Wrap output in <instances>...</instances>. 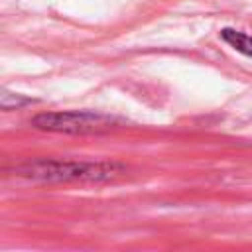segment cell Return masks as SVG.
Returning a JSON list of instances; mask_svg holds the SVG:
<instances>
[{
  "instance_id": "cell-1",
  "label": "cell",
  "mask_w": 252,
  "mask_h": 252,
  "mask_svg": "<svg viewBox=\"0 0 252 252\" xmlns=\"http://www.w3.org/2000/svg\"><path fill=\"white\" fill-rule=\"evenodd\" d=\"M35 124L39 128L49 130H63V132H91L96 126L108 124L102 116H93L87 112H69V114H43L35 118Z\"/></svg>"
},
{
  "instance_id": "cell-2",
  "label": "cell",
  "mask_w": 252,
  "mask_h": 252,
  "mask_svg": "<svg viewBox=\"0 0 252 252\" xmlns=\"http://www.w3.org/2000/svg\"><path fill=\"white\" fill-rule=\"evenodd\" d=\"M222 37L234 45L238 51L246 53V55H252V35H244V33H238L234 30H222Z\"/></svg>"
}]
</instances>
